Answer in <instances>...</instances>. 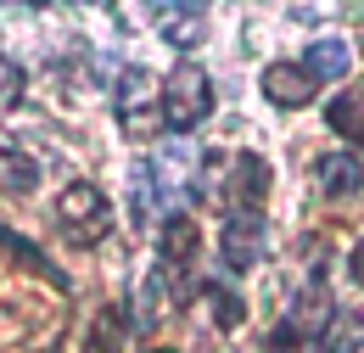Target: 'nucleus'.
Wrapping results in <instances>:
<instances>
[{
	"instance_id": "dca6fc26",
	"label": "nucleus",
	"mask_w": 364,
	"mask_h": 353,
	"mask_svg": "<svg viewBox=\"0 0 364 353\" xmlns=\"http://www.w3.org/2000/svg\"><path fill=\"white\" fill-rule=\"evenodd\" d=\"M157 208V163H135L129 169V219L146 224Z\"/></svg>"
},
{
	"instance_id": "ddd939ff",
	"label": "nucleus",
	"mask_w": 364,
	"mask_h": 353,
	"mask_svg": "<svg viewBox=\"0 0 364 353\" xmlns=\"http://www.w3.org/2000/svg\"><path fill=\"white\" fill-rule=\"evenodd\" d=\"M34 185H40V163L23 157V152H11V146H0V196H23Z\"/></svg>"
},
{
	"instance_id": "4468645a",
	"label": "nucleus",
	"mask_w": 364,
	"mask_h": 353,
	"mask_svg": "<svg viewBox=\"0 0 364 353\" xmlns=\"http://www.w3.org/2000/svg\"><path fill=\"white\" fill-rule=\"evenodd\" d=\"M157 17L174 23V28H163V40L174 45V51H180V45H196L202 34H208V28H202V17H208L202 6H157Z\"/></svg>"
},
{
	"instance_id": "20e7f679",
	"label": "nucleus",
	"mask_w": 364,
	"mask_h": 353,
	"mask_svg": "<svg viewBox=\"0 0 364 353\" xmlns=\"http://www.w3.org/2000/svg\"><path fill=\"white\" fill-rule=\"evenodd\" d=\"M180 303H185V286H174V275L157 264L146 280H140V292L129 297V325H135L140 337H151V331L180 309Z\"/></svg>"
},
{
	"instance_id": "39448f33",
	"label": "nucleus",
	"mask_w": 364,
	"mask_h": 353,
	"mask_svg": "<svg viewBox=\"0 0 364 353\" xmlns=\"http://www.w3.org/2000/svg\"><path fill=\"white\" fill-rule=\"evenodd\" d=\"M269 163L258 157V152H241V157H230V202H235V214H258V202L269 196Z\"/></svg>"
},
{
	"instance_id": "0eeeda50",
	"label": "nucleus",
	"mask_w": 364,
	"mask_h": 353,
	"mask_svg": "<svg viewBox=\"0 0 364 353\" xmlns=\"http://www.w3.org/2000/svg\"><path fill=\"white\" fill-rule=\"evenodd\" d=\"M157 264L168 269H180V280H185V269L196 264V224L180 219V214H168V224H163V241H157Z\"/></svg>"
},
{
	"instance_id": "f257e3e1",
	"label": "nucleus",
	"mask_w": 364,
	"mask_h": 353,
	"mask_svg": "<svg viewBox=\"0 0 364 353\" xmlns=\"http://www.w3.org/2000/svg\"><path fill=\"white\" fill-rule=\"evenodd\" d=\"M202 118H213V79H208V68L180 62L163 85V124L174 135H191Z\"/></svg>"
},
{
	"instance_id": "f8f14e48",
	"label": "nucleus",
	"mask_w": 364,
	"mask_h": 353,
	"mask_svg": "<svg viewBox=\"0 0 364 353\" xmlns=\"http://www.w3.org/2000/svg\"><path fill=\"white\" fill-rule=\"evenodd\" d=\"M325 124L364 152V90H342V95H331V101H325Z\"/></svg>"
},
{
	"instance_id": "a211bd4d",
	"label": "nucleus",
	"mask_w": 364,
	"mask_h": 353,
	"mask_svg": "<svg viewBox=\"0 0 364 353\" xmlns=\"http://www.w3.org/2000/svg\"><path fill=\"white\" fill-rule=\"evenodd\" d=\"M269 353H297V331H291L286 320H280V325L269 331Z\"/></svg>"
},
{
	"instance_id": "f03ea898",
	"label": "nucleus",
	"mask_w": 364,
	"mask_h": 353,
	"mask_svg": "<svg viewBox=\"0 0 364 353\" xmlns=\"http://www.w3.org/2000/svg\"><path fill=\"white\" fill-rule=\"evenodd\" d=\"M56 224H62V236H68L73 247H90V241H101V236L112 230V208H107V196L95 191L90 179H73V185L56 196Z\"/></svg>"
},
{
	"instance_id": "6e6552de",
	"label": "nucleus",
	"mask_w": 364,
	"mask_h": 353,
	"mask_svg": "<svg viewBox=\"0 0 364 353\" xmlns=\"http://www.w3.org/2000/svg\"><path fill=\"white\" fill-rule=\"evenodd\" d=\"M264 95H269V107H309L314 101V79L303 68H291V62H274L264 73Z\"/></svg>"
},
{
	"instance_id": "1a4fd4ad",
	"label": "nucleus",
	"mask_w": 364,
	"mask_h": 353,
	"mask_svg": "<svg viewBox=\"0 0 364 353\" xmlns=\"http://www.w3.org/2000/svg\"><path fill=\"white\" fill-rule=\"evenodd\" d=\"M118 112L129 130H151V73L146 68H124L118 79Z\"/></svg>"
},
{
	"instance_id": "2eb2a0df",
	"label": "nucleus",
	"mask_w": 364,
	"mask_h": 353,
	"mask_svg": "<svg viewBox=\"0 0 364 353\" xmlns=\"http://www.w3.org/2000/svg\"><path fill=\"white\" fill-rule=\"evenodd\" d=\"M124 337H129V314L124 309H101L95 325H90V337H85V353H118Z\"/></svg>"
},
{
	"instance_id": "423d86ee",
	"label": "nucleus",
	"mask_w": 364,
	"mask_h": 353,
	"mask_svg": "<svg viewBox=\"0 0 364 353\" xmlns=\"http://www.w3.org/2000/svg\"><path fill=\"white\" fill-rule=\"evenodd\" d=\"M314 185H319V196H359L364 163L353 152H325V157H314Z\"/></svg>"
},
{
	"instance_id": "f3484780",
	"label": "nucleus",
	"mask_w": 364,
	"mask_h": 353,
	"mask_svg": "<svg viewBox=\"0 0 364 353\" xmlns=\"http://www.w3.org/2000/svg\"><path fill=\"white\" fill-rule=\"evenodd\" d=\"M208 297H213V325H219V331H235V325L247 320L241 292H230V286H208Z\"/></svg>"
},
{
	"instance_id": "7ed1b4c3",
	"label": "nucleus",
	"mask_w": 364,
	"mask_h": 353,
	"mask_svg": "<svg viewBox=\"0 0 364 353\" xmlns=\"http://www.w3.org/2000/svg\"><path fill=\"white\" fill-rule=\"evenodd\" d=\"M264 253H269V224H264V214H230L225 230H219V264L230 275H247V269L264 264Z\"/></svg>"
},
{
	"instance_id": "9d476101",
	"label": "nucleus",
	"mask_w": 364,
	"mask_h": 353,
	"mask_svg": "<svg viewBox=\"0 0 364 353\" xmlns=\"http://www.w3.org/2000/svg\"><path fill=\"white\" fill-rule=\"evenodd\" d=\"M319 348L325 353H364V303L331 314L325 331H319Z\"/></svg>"
},
{
	"instance_id": "aec40b11",
	"label": "nucleus",
	"mask_w": 364,
	"mask_h": 353,
	"mask_svg": "<svg viewBox=\"0 0 364 353\" xmlns=\"http://www.w3.org/2000/svg\"><path fill=\"white\" fill-rule=\"evenodd\" d=\"M146 353H174V348H146Z\"/></svg>"
},
{
	"instance_id": "9b49d317",
	"label": "nucleus",
	"mask_w": 364,
	"mask_h": 353,
	"mask_svg": "<svg viewBox=\"0 0 364 353\" xmlns=\"http://www.w3.org/2000/svg\"><path fill=\"white\" fill-rule=\"evenodd\" d=\"M297 68H303L314 85H319V79H342V73H353V51H348L342 40H314L309 51H303Z\"/></svg>"
},
{
	"instance_id": "6ab92c4d",
	"label": "nucleus",
	"mask_w": 364,
	"mask_h": 353,
	"mask_svg": "<svg viewBox=\"0 0 364 353\" xmlns=\"http://www.w3.org/2000/svg\"><path fill=\"white\" fill-rule=\"evenodd\" d=\"M348 275H353V286H364V236L353 241V253H348Z\"/></svg>"
}]
</instances>
